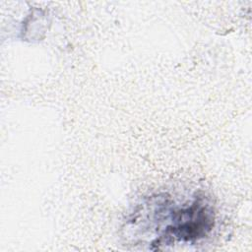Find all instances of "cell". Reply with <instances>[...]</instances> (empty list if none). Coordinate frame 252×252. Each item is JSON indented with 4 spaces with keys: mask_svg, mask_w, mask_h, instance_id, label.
Returning a JSON list of instances; mask_svg holds the SVG:
<instances>
[{
    "mask_svg": "<svg viewBox=\"0 0 252 252\" xmlns=\"http://www.w3.org/2000/svg\"><path fill=\"white\" fill-rule=\"evenodd\" d=\"M154 221L162 225L158 239L154 244H171L175 241L189 242L204 237L214 225V212L201 197L189 206L171 208L163 198L156 204Z\"/></svg>",
    "mask_w": 252,
    "mask_h": 252,
    "instance_id": "1",
    "label": "cell"
}]
</instances>
